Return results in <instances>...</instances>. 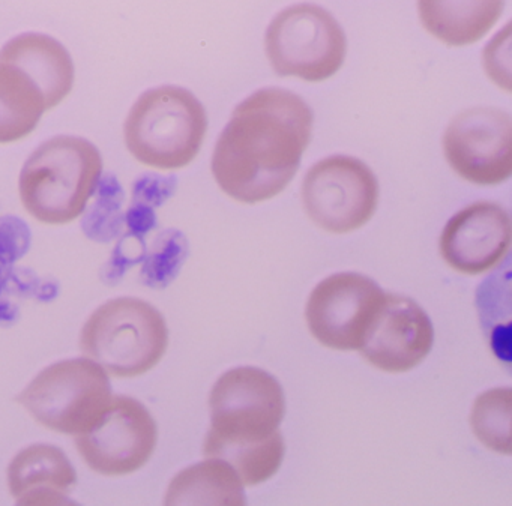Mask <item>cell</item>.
<instances>
[{"mask_svg":"<svg viewBox=\"0 0 512 506\" xmlns=\"http://www.w3.org/2000/svg\"><path fill=\"white\" fill-rule=\"evenodd\" d=\"M112 398L109 374L83 356L44 368L17 395V403L43 427L79 436L97 424Z\"/></svg>","mask_w":512,"mask_h":506,"instance_id":"cell-6","label":"cell"},{"mask_svg":"<svg viewBox=\"0 0 512 506\" xmlns=\"http://www.w3.org/2000/svg\"><path fill=\"white\" fill-rule=\"evenodd\" d=\"M434 343L430 317L407 296L386 293L359 353L383 373L401 374L418 367Z\"/></svg>","mask_w":512,"mask_h":506,"instance_id":"cell-13","label":"cell"},{"mask_svg":"<svg viewBox=\"0 0 512 506\" xmlns=\"http://www.w3.org/2000/svg\"><path fill=\"white\" fill-rule=\"evenodd\" d=\"M0 62L19 68L41 89L47 110L56 109L73 91V58L67 47L50 35L26 32L11 38L0 49Z\"/></svg>","mask_w":512,"mask_h":506,"instance_id":"cell-15","label":"cell"},{"mask_svg":"<svg viewBox=\"0 0 512 506\" xmlns=\"http://www.w3.org/2000/svg\"><path fill=\"white\" fill-rule=\"evenodd\" d=\"M103 175L97 146L77 136L41 143L26 160L19 178L23 208L34 220L64 226L82 217Z\"/></svg>","mask_w":512,"mask_h":506,"instance_id":"cell-3","label":"cell"},{"mask_svg":"<svg viewBox=\"0 0 512 506\" xmlns=\"http://www.w3.org/2000/svg\"><path fill=\"white\" fill-rule=\"evenodd\" d=\"M452 172L479 187H494L512 175V118L497 107H472L458 113L442 140Z\"/></svg>","mask_w":512,"mask_h":506,"instance_id":"cell-10","label":"cell"},{"mask_svg":"<svg viewBox=\"0 0 512 506\" xmlns=\"http://www.w3.org/2000/svg\"><path fill=\"white\" fill-rule=\"evenodd\" d=\"M166 505H238L247 503L244 484L227 461L206 458L179 472L167 488Z\"/></svg>","mask_w":512,"mask_h":506,"instance_id":"cell-17","label":"cell"},{"mask_svg":"<svg viewBox=\"0 0 512 506\" xmlns=\"http://www.w3.org/2000/svg\"><path fill=\"white\" fill-rule=\"evenodd\" d=\"M511 241L509 212L499 203L481 200L458 211L443 227L440 256L452 271L476 277L505 262Z\"/></svg>","mask_w":512,"mask_h":506,"instance_id":"cell-12","label":"cell"},{"mask_svg":"<svg viewBox=\"0 0 512 506\" xmlns=\"http://www.w3.org/2000/svg\"><path fill=\"white\" fill-rule=\"evenodd\" d=\"M208 116L196 95L181 86L143 92L128 112L124 140L134 160L176 172L190 166L205 142Z\"/></svg>","mask_w":512,"mask_h":506,"instance_id":"cell-4","label":"cell"},{"mask_svg":"<svg viewBox=\"0 0 512 506\" xmlns=\"http://www.w3.org/2000/svg\"><path fill=\"white\" fill-rule=\"evenodd\" d=\"M8 487L19 505L68 502L77 484V473L58 446L35 443L22 449L8 466Z\"/></svg>","mask_w":512,"mask_h":506,"instance_id":"cell-14","label":"cell"},{"mask_svg":"<svg viewBox=\"0 0 512 506\" xmlns=\"http://www.w3.org/2000/svg\"><path fill=\"white\" fill-rule=\"evenodd\" d=\"M313 122V110L299 95L278 88L254 92L218 137L211 163L218 187L242 205L283 193L310 145Z\"/></svg>","mask_w":512,"mask_h":506,"instance_id":"cell-1","label":"cell"},{"mask_svg":"<svg viewBox=\"0 0 512 506\" xmlns=\"http://www.w3.org/2000/svg\"><path fill=\"white\" fill-rule=\"evenodd\" d=\"M386 293L376 281L340 272L320 281L305 307L308 329L317 343L337 352L359 350Z\"/></svg>","mask_w":512,"mask_h":506,"instance_id":"cell-9","label":"cell"},{"mask_svg":"<svg viewBox=\"0 0 512 506\" xmlns=\"http://www.w3.org/2000/svg\"><path fill=\"white\" fill-rule=\"evenodd\" d=\"M265 52L277 76L325 82L343 67L346 35L335 17L319 5L296 4L269 23Z\"/></svg>","mask_w":512,"mask_h":506,"instance_id":"cell-7","label":"cell"},{"mask_svg":"<svg viewBox=\"0 0 512 506\" xmlns=\"http://www.w3.org/2000/svg\"><path fill=\"white\" fill-rule=\"evenodd\" d=\"M158 443V427L145 404L113 395L104 415L76 436L77 451L92 472L125 476L146 466Z\"/></svg>","mask_w":512,"mask_h":506,"instance_id":"cell-11","label":"cell"},{"mask_svg":"<svg viewBox=\"0 0 512 506\" xmlns=\"http://www.w3.org/2000/svg\"><path fill=\"white\" fill-rule=\"evenodd\" d=\"M509 26H505L500 34L493 38L485 47L482 55L485 74L494 85L505 92H511V67H509Z\"/></svg>","mask_w":512,"mask_h":506,"instance_id":"cell-20","label":"cell"},{"mask_svg":"<svg viewBox=\"0 0 512 506\" xmlns=\"http://www.w3.org/2000/svg\"><path fill=\"white\" fill-rule=\"evenodd\" d=\"M511 388L482 392L470 412V427L476 439L497 454L511 455Z\"/></svg>","mask_w":512,"mask_h":506,"instance_id":"cell-19","label":"cell"},{"mask_svg":"<svg viewBox=\"0 0 512 506\" xmlns=\"http://www.w3.org/2000/svg\"><path fill=\"white\" fill-rule=\"evenodd\" d=\"M209 410L205 457L227 461L244 487L269 481L286 452L280 430L286 400L278 380L262 368H232L215 382Z\"/></svg>","mask_w":512,"mask_h":506,"instance_id":"cell-2","label":"cell"},{"mask_svg":"<svg viewBox=\"0 0 512 506\" xmlns=\"http://www.w3.org/2000/svg\"><path fill=\"white\" fill-rule=\"evenodd\" d=\"M46 112L41 89L19 68L0 62V145L31 136Z\"/></svg>","mask_w":512,"mask_h":506,"instance_id":"cell-18","label":"cell"},{"mask_svg":"<svg viewBox=\"0 0 512 506\" xmlns=\"http://www.w3.org/2000/svg\"><path fill=\"white\" fill-rule=\"evenodd\" d=\"M373 170L355 157L332 155L317 161L302 182L307 217L323 232L347 235L364 227L379 205Z\"/></svg>","mask_w":512,"mask_h":506,"instance_id":"cell-8","label":"cell"},{"mask_svg":"<svg viewBox=\"0 0 512 506\" xmlns=\"http://www.w3.org/2000/svg\"><path fill=\"white\" fill-rule=\"evenodd\" d=\"M169 347L163 314L139 298L112 299L86 320L80 350L110 377L134 379L154 370Z\"/></svg>","mask_w":512,"mask_h":506,"instance_id":"cell-5","label":"cell"},{"mask_svg":"<svg viewBox=\"0 0 512 506\" xmlns=\"http://www.w3.org/2000/svg\"><path fill=\"white\" fill-rule=\"evenodd\" d=\"M505 0H418L422 26L449 47L472 46L500 20Z\"/></svg>","mask_w":512,"mask_h":506,"instance_id":"cell-16","label":"cell"}]
</instances>
